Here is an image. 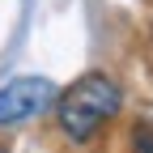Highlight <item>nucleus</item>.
<instances>
[{
  "label": "nucleus",
  "mask_w": 153,
  "mask_h": 153,
  "mask_svg": "<svg viewBox=\"0 0 153 153\" xmlns=\"http://www.w3.org/2000/svg\"><path fill=\"white\" fill-rule=\"evenodd\" d=\"M123 106V89L111 81L106 72H81L68 89H60L55 98V123L72 145H89L98 132L119 115Z\"/></svg>",
  "instance_id": "obj_1"
},
{
  "label": "nucleus",
  "mask_w": 153,
  "mask_h": 153,
  "mask_svg": "<svg viewBox=\"0 0 153 153\" xmlns=\"http://www.w3.org/2000/svg\"><path fill=\"white\" fill-rule=\"evenodd\" d=\"M55 98H60V89H55L51 76H17V81L0 85V128L26 123L34 115L51 111Z\"/></svg>",
  "instance_id": "obj_2"
},
{
  "label": "nucleus",
  "mask_w": 153,
  "mask_h": 153,
  "mask_svg": "<svg viewBox=\"0 0 153 153\" xmlns=\"http://www.w3.org/2000/svg\"><path fill=\"white\" fill-rule=\"evenodd\" d=\"M132 153H153V123L132 128Z\"/></svg>",
  "instance_id": "obj_3"
},
{
  "label": "nucleus",
  "mask_w": 153,
  "mask_h": 153,
  "mask_svg": "<svg viewBox=\"0 0 153 153\" xmlns=\"http://www.w3.org/2000/svg\"><path fill=\"white\" fill-rule=\"evenodd\" d=\"M0 153H4V149H0Z\"/></svg>",
  "instance_id": "obj_4"
}]
</instances>
